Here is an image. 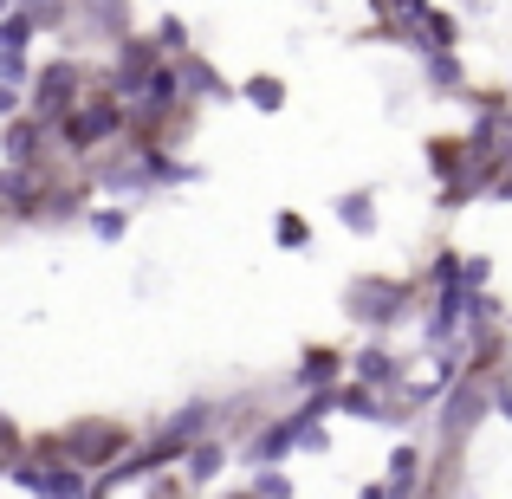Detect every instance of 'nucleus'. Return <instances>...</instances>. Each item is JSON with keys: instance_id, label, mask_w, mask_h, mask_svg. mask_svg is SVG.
Returning <instances> with one entry per match:
<instances>
[{"instance_id": "obj_1", "label": "nucleus", "mask_w": 512, "mask_h": 499, "mask_svg": "<svg viewBox=\"0 0 512 499\" xmlns=\"http://www.w3.org/2000/svg\"><path fill=\"white\" fill-rule=\"evenodd\" d=\"M500 409H506V415H512V389H506V396H500Z\"/></svg>"}]
</instances>
